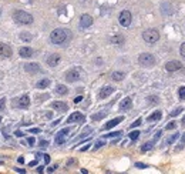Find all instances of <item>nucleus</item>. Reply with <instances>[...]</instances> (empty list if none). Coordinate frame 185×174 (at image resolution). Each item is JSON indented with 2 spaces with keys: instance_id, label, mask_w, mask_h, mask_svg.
<instances>
[{
  "instance_id": "1",
  "label": "nucleus",
  "mask_w": 185,
  "mask_h": 174,
  "mask_svg": "<svg viewBox=\"0 0 185 174\" xmlns=\"http://www.w3.org/2000/svg\"><path fill=\"white\" fill-rule=\"evenodd\" d=\"M71 39V33L67 29H56L50 34V42L53 44H64Z\"/></svg>"
},
{
  "instance_id": "2",
  "label": "nucleus",
  "mask_w": 185,
  "mask_h": 174,
  "mask_svg": "<svg viewBox=\"0 0 185 174\" xmlns=\"http://www.w3.org/2000/svg\"><path fill=\"white\" fill-rule=\"evenodd\" d=\"M13 19L18 24H32L33 23V16L30 13H27V12H23V10H16L13 13Z\"/></svg>"
},
{
  "instance_id": "3",
  "label": "nucleus",
  "mask_w": 185,
  "mask_h": 174,
  "mask_svg": "<svg viewBox=\"0 0 185 174\" xmlns=\"http://www.w3.org/2000/svg\"><path fill=\"white\" fill-rule=\"evenodd\" d=\"M143 37L148 44H154L155 42L160 40V33H158L155 29H148V30H145L143 33Z\"/></svg>"
},
{
  "instance_id": "4",
  "label": "nucleus",
  "mask_w": 185,
  "mask_h": 174,
  "mask_svg": "<svg viewBox=\"0 0 185 174\" xmlns=\"http://www.w3.org/2000/svg\"><path fill=\"white\" fill-rule=\"evenodd\" d=\"M138 63L144 67H153L155 64V57L151 53H143L138 57Z\"/></svg>"
},
{
  "instance_id": "5",
  "label": "nucleus",
  "mask_w": 185,
  "mask_h": 174,
  "mask_svg": "<svg viewBox=\"0 0 185 174\" xmlns=\"http://www.w3.org/2000/svg\"><path fill=\"white\" fill-rule=\"evenodd\" d=\"M81 79V70L79 67H74L71 70H69L66 73V80L69 83H74V81H79Z\"/></svg>"
},
{
  "instance_id": "6",
  "label": "nucleus",
  "mask_w": 185,
  "mask_h": 174,
  "mask_svg": "<svg viewBox=\"0 0 185 174\" xmlns=\"http://www.w3.org/2000/svg\"><path fill=\"white\" fill-rule=\"evenodd\" d=\"M30 106V99L29 96H22L18 99H14L13 100V107H17V108H27Z\"/></svg>"
},
{
  "instance_id": "7",
  "label": "nucleus",
  "mask_w": 185,
  "mask_h": 174,
  "mask_svg": "<svg viewBox=\"0 0 185 174\" xmlns=\"http://www.w3.org/2000/svg\"><path fill=\"white\" fill-rule=\"evenodd\" d=\"M131 20H133V16H131V13H130L128 10H124V12H121V13H120L118 22H120L121 26H124V27H128L130 24H131Z\"/></svg>"
},
{
  "instance_id": "8",
  "label": "nucleus",
  "mask_w": 185,
  "mask_h": 174,
  "mask_svg": "<svg viewBox=\"0 0 185 174\" xmlns=\"http://www.w3.org/2000/svg\"><path fill=\"white\" fill-rule=\"evenodd\" d=\"M70 131H71V128L67 127V128H63L61 131L57 133V136H56V144H63L66 141V136H67Z\"/></svg>"
},
{
  "instance_id": "9",
  "label": "nucleus",
  "mask_w": 185,
  "mask_h": 174,
  "mask_svg": "<svg viewBox=\"0 0 185 174\" xmlns=\"http://www.w3.org/2000/svg\"><path fill=\"white\" fill-rule=\"evenodd\" d=\"M182 69V64H181L180 61H177V60H171V61H168L165 64V70L166 71H177V70H181Z\"/></svg>"
},
{
  "instance_id": "10",
  "label": "nucleus",
  "mask_w": 185,
  "mask_h": 174,
  "mask_svg": "<svg viewBox=\"0 0 185 174\" xmlns=\"http://www.w3.org/2000/svg\"><path fill=\"white\" fill-rule=\"evenodd\" d=\"M92 24V17L90 14H83L81 19H80V27L81 29H87Z\"/></svg>"
},
{
  "instance_id": "11",
  "label": "nucleus",
  "mask_w": 185,
  "mask_h": 174,
  "mask_svg": "<svg viewBox=\"0 0 185 174\" xmlns=\"http://www.w3.org/2000/svg\"><path fill=\"white\" fill-rule=\"evenodd\" d=\"M12 56V47L6 43H0V57H10Z\"/></svg>"
},
{
  "instance_id": "12",
  "label": "nucleus",
  "mask_w": 185,
  "mask_h": 174,
  "mask_svg": "<svg viewBox=\"0 0 185 174\" xmlns=\"http://www.w3.org/2000/svg\"><path fill=\"white\" fill-rule=\"evenodd\" d=\"M84 121V116L81 113H79V111H76V113H73L71 116H70L69 118H67V123H83Z\"/></svg>"
},
{
  "instance_id": "13",
  "label": "nucleus",
  "mask_w": 185,
  "mask_h": 174,
  "mask_svg": "<svg viewBox=\"0 0 185 174\" xmlns=\"http://www.w3.org/2000/svg\"><path fill=\"white\" fill-rule=\"evenodd\" d=\"M46 61L50 67H56V66H59V63H60V56L59 54H50V56L47 57Z\"/></svg>"
},
{
  "instance_id": "14",
  "label": "nucleus",
  "mask_w": 185,
  "mask_h": 174,
  "mask_svg": "<svg viewBox=\"0 0 185 174\" xmlns=\"http://www.w3.org/2000/svg\"><path fill=\"white\" fill-rule=\"evenodd\" d=\"M123 120H124V117H123V116H121V117L114 118V120H111V121H108L107 124H104V126H103V130H110V128L116 127L117 124H118V123H121Z\"/></svg>"
},
{
  "instance_id": "15",
  "label": "nucleus",
  "mask_w": 185,
  "mask_h": 174,
  "mask_svg": "<svg viewBox=\"0 0 185 174\" xmlns=\"http://www.w3.org/2000/svg\"><path fill=\"white\" fill-rule=\"evenodd\" d=\"M24 70L27 73H37V71H40V66L37 63H27V64H24Z\"/></svg>"
},
{
  "instance_id": "16",
  "label": "nucleus",
  "mask_w": 185,
  "mask_h": 174,
  "mask_svg": "<svg viewBox=\"0 0 185 174\" xmlns=\"http://www.w3.org/2000/svg\"><path fill=\"white\" fill-rule=\"evenodd\" d=\"M113 91H114V87H111V86H104V87L100 90V97H101V99H106V97H108Z\"/></svg>"
},
{
  "instance_id": "17",
  "label": "nucleus",
  "mask_w": 185,
  "mask_h": 174,
  "mask_svg": "<svg viewBox=\"0 0 185 174\" xmlns=\"http://www.w3.org/2000/svg\"><path fill=\"white\" fill-rule=\"evenodd\" d=\"M18 54L23 57V59H29V57L33 56V49H30V47H22L18 50Z\"/></svg>"
},
{
  "instance_id": "18",
  "label": "nucleus",
  "mask_w": 185,
  "mask_h": 174,
  "mask_svg": "<svg viewBox=\"0 0 185 174\" xmlns=\"http://www.w3.org/2000/svg\"><path fill=\"white\" fill-rule=\"evenodd\" d=\"M51 107L54 110H59V111H67L69 106L66 103H63V101H54V103H51Z\"/></svg>"
},
{
  "instance_id": "19",
  "label": "nucleus",
  "mask_w": 185,
  "mask_h": 174,
  "mask_svg": "<svg viewBox=\"0 0 185 174\" xmlns=\"http://www.w3.org/2000/svg\"><path fill=\"white\" fill-rule=\"evenodd\" d=\"M131 107H133V100L130 99V97H125L124 100H121V103H120L121 110H130Z\"/></svg>"
},
{
  "instance_id": "20",
  "label": "nucleus",
  "mask_w": 185,
  "mask_h": 174,
  "mask_svg": "<svg viewBox=\"0 0 185 174\" xmlns=\"http://www.w3.org/2000/svg\"><path fill=\"white\" fill-rule=\"evenodd\" d=\"M124 76L125 74L123 73V71H114V73L111 74V79H113L114 81H121L123 79H124Z\"/></svg>"
},
{
  "instance_id": "21",
  "label": "nucleus",
  "mask_w": 185,
  "mask_h": 174,
  "mask_svg": "<svg viewBox=\"0 0 185 174\" xmlns=\"http://www.w3.org/2000/svg\"><path fill=\"white\" fill-rule=\"evenodd\" d=\"M49 86H50V80L49 79H43V80H40L37 83V89H46Z\"/></svg>"
},
{
  "instance_id": "22",
  "label": "nucleus",
  "mask_w": 185,
  "mask_h": 174,
  "mask_svg": "<svg viewBox=\"0 0 185 174\" xmlns=\"http://www.w3.org/2000/svg\"><path fill=\"white\" fill-rule=\"evenodd\" d=\"M161 117H162L161 111H155V113H153L150 117H148V121H158Z\"/></svg>"
},
{
  "instance_id": "23",
  "label": "nucleus",
  "mask_w": 185,
  "mask_h": 174,
  "mask_svg": "<svg viewBox=\"0 0 185 174\" xmlns=\"http://www.w3.org/2000/svg\"><path fill=\"white\" fill-rule=\"evenodd\" d=\"M67 87L66 86H63V84H59L57 87H56V93L57 94H61V96H64V94H67Z\"/></svg>"
},
{
  "instance_id": "24",
  "label": "nucleus",
  "mask_w": 185,
  "mask_h": 174,
  "mask_svg": "<svg viewBox=\"0 0 185 174\" xmlns=\"http://www.w3.org/2000/svg\"><path fill=\"white\" fill-rule=\"evenodd\" d=\"M110 42L114 43V44H121V43L124 42V37L123 36H114V37H111Z\"/></svg>"
},
{
  "instance_id": "25",
  "label": "nucleus",
  "mask_w": 185,
  "mask_h": 174,
  "mask_svg": "<svg viewBox=\"0 0 185 174\" xmlns=\"http://www.w3.org/2000/svg\"><path fill=\"white\" fill-rule=\"evenodd\" d=\"M107 116V113H97V114H92L91 118L94 120V121H97V120H101V118H104Z\"/></svg>"
},
{
  "instance_id": "26",
  "label": "nucleus",
  "mask_w": 185,
  "mask_h": 174,
  "mask_svg": "<svg viewBox=\"0 0 185 174\" xmlns=\"http://www.w3.org/2000/svg\"><path fill=\"white\" fill-rule=\"evenodd\" d=\"M153 144H154V143H151V141H150V143H145V144L141 147V151H143V153H145V151L151 150V148H153Z\"/></svg>"
},
{
  "instance_id": "27",
  "label": "nucleus",
  "mask_w": 185,
  "mask_h": 174,
  "mask_svg": "<svg viewBox=\"0 0 185 174\" xmlns=\"http://www.w3.org/2000/svg\"><path fill=\"white\" fill-rule=\"evenodd\" d=\"M140 134H141V133H140V131H131V133H130V138H131V140H133V141H135V140H137V138H138V136H140Z\"/></svg>"
},
{
  "instance_id": "28",
  "label": "nucleus",
  "mask_w": 185,
  "mask_h": 174,
  "mask_svg": "<svg viewBox=\"0 0 185 174\" xmlns=\"http://www.w3.org/2000/svg\"><path fill=\"white\" fill-rule=\"evenodd\" d=\"M20 39H22V40H24V42H30V40H32V36H30V34H27V33H22V34H20Z\"/></svg>"
},
{
  "instance_id": "29",
  "label": "nucleus",
  "mask_w": 185,
  "mask_h": 174,
  "mask_svg": "<svg viewBox=\"0 0 185 174\" xmlns=\"http://www.w3.org/2000/svg\"><path fill=\"white\" fill-rule=\"evenodd\" d=\"M178 96H180V99L185 100V87H181V89L178 90Z\"/></svg>"
},
{
  "instance_id": "30",
  "label": "nucleus",
  "mask_w": 185,
  "mask_h": 174,
  "mask_svg": "<svg viewBox=\"0 0 185 174\" xmlns=\"http://www.w3.org/2000/svg\"><path fill=\"white\" fill-rule=\"evenodd\" d=\"M177 138H178V134H174V136H171L170 138H168V140H166V144H172V143H174Z\"/></svg>"
},
{
  "instance_id": "31",
  "label": "nucleus",
  "mask_w": 185,
  "mask_h": 174,
  "mask_svg": "<svg viewBox=\"0 0 185 174\" xmlns=\"http://www.w3.org/2000/svg\"><path fill=\"white\" fill-rule=\"evenodd\" d=\"M123 134V131H114V133H110V134H106V137H120Z\"/></svg>"
},
{
  "instance_id": "32",
  "label": "nucleus",
  "mask_w": 185,
  "mask_h": 174,
  "mask_svg": "<svg viewBox=\"0 0 185 174\" xmlns=\"http://www.w3.org/2000/svg\"><path fill=\"white\" fill-rule=\"evenodd\" d=\"M181 111H182V107H178V108H175V110H174V111H172V113H171V117H175V116H178V114H180Z\"/></svg>"
},
{
  "instance_id": "33",
  "label": "nucleus",
  "mask_w": 185,
  "mask_h": 174,
  "mask_svg": "<svg viewBox=\"0 0 185 174\" xmlns=\"http://www.w3.org/2000/svg\"><path fill=\"white\" fill-rule=\"evenodd\" d=\"M92 131V128L91 127H86L83 130V134H81V137H84V136H88V133H91Z\"/></svg>"
},
{
  "instance_id": "34",
  "label": "nucleus",
  "mask_w": 185,
  "mask_h": 174,
  "mask_svg": "<svg viewBox=\"0 0 185 174\" xmlns=\"http://www.w3.org/2000/svg\"><path fill=\"white\" fill-rule=\"evenodd\" d=\"M141 123H143V120H141V118H138V120H135V121L133 123V124H131V128L138 127V126H140V124H141Z\"/></svg>"
},
{
  "instance_id": "35",
  "label": "nucleus",
  "mask_w": 185,
  "mask_h": 174,
  "mask_svg": "<svg viewBox=\"0 0 185 174\" xmlns=\"http://www.w3.org/2000/svg\"><path fill=\"white\" fill-rule=\"evenodd\" d=\"M184 143H185V133L182 134V137H181V144L177 147V150H181V148H182V146H184Z\"/></svg>"
},
{
  "instance_id": "36",
  "label": "nucleus",
  "mask_w": 185,
  "mask_h": 174,
  "mask_svg": "<svg viewBox=\"0 0 185 174\" xmlns=\"http://www.w3.org/2000/svg\"><path fill=\"white\" fill-rule=\"evenodd\" d=\"M175 127H177V124H175L174 121L170 123V124H166V130H174Z\"/></svg>"
},
{
  "instance_id": "37",
  "label": "nucleus",
  "mask_w": 185,
  "mask_h": 174,
  "mask_svg": "<svg viewBox=\"0 0 185 174\" xmlns=\"http://www.w3.org/2000/svg\"><path fill=\"white\" fill-rule=\"evenodd\" d=\"M101 146H104V141H103V140H100V141H97V143H96V146H94V148L97 150V148H100V147H101Z\"/></svg>"
},
{
  "instance_id": "38",
  "label": "nucleus",
  "mask_w": 185,
  "mask_h": 174,
  "mask_svg": "<svg viewBox=\"0 0 185 174\" xmlns=\"http://www.w3.org/2000/svg\"><path fill=\"white\" fill-rule=\"evenodd\" d=\"M181 56L182 57H185V43H182V44H181Z\"/></svg>"
},
{
  "instance_id": "39",
  "label": "nucleus",
  "mask_w": 185,
  "mask_h": 174,
  "mask_svg": "<svg viewBox=\"0 0 185 174\" xmlns=\"http://www.w3.org/2000/svg\"><path fill=\"white\" fill-rule=\"evenodd\" d=\"M27 143H29V146H33V144L36 143V140H34V137H29V138H27Z\"/></svg>"
},
{
  "instance_id": "40",
  "label": "nucleus",
  "mask_w": 185,
  "mask_h": 174,
  "mask_svg": "<svg viewBox=\"0 0 185 174\" xmlns=\"http://www.w3.org/2000/svg\"><path fill=\"white\" fill-rule=\"evenodd\" d=\"M135 167H138V169H147V164H144V163H135Z\"/></svg>"
},
{
  "instance_id": "41",
  "label": "nucleus",
  "mask_w": 185,
  "mask_h": 174,
  "mask_svg": "<svg viewBox=\"0 0 185 174\" xmlns=\"http://www.w3.org/2000/svg\"><path fill=\"white\" fill-rule=\"evenodd\" d=\"M6 106V99H0V110H3Z\"/></svg>"
},
{
  "instance_id": "42",
  "label": "nucleus",
  "mask_w": 185,
  "mask_h": 174,
  "mask_svg": "<svg viewBox=\"0 0 185 174\" xmlns=\"http://www.w3.org/2000/svg\"><path fill=\"white\" fill-rule=\"evenodd\" d=\"M40 146H42V147H47V146H49V141H46V140H40Z\"/></svg>"
},
{
  "instance_id": "43",
  "label": "nucleus",
  "mask_w": 185,
  "mask_h": 174,
  "mask_svg": "<svg viewBox=\"0 0 185 174\" xmlns=\"http://www.w3.org/2000/svg\"><path fill=\"white\" fill-rule=\"evenodd\" d=\"M160 137H161V131H157V134H155V137H154V141H158Z\"/></svg>"
},
{
  "instance_id": "44",
  "label": "nucleus",
  "mask_w": 185,
  "mask_h": 174,
  "mask_svg": "<svg viewBox=\"0 0 185 174\" xmlns=\"http://www.w3.org/2000/svg\"><path fill=\"white\" fill-rule=\"evenodd\" d=\"M43 157H44V161H46V163H50V155L49 154H44Z\"/></svg>"
},
{
  "instance_id": "45",
  "label": "nucleus",
  "mask_w": 185,
  "mask_h": 174,
  "mask_svg": "<svg viewBox=\"0 0 185 174\" xmlns=\"http://www.w3.org/2000/svg\"><path fill=\"white\" fill-rule=\"evenodd\" d=\"M56 169H57V165H53V167H50V169H47V171H49V173H53Z\"/></svg>"
},
{
  "instance_id": "46",
  "label": "nucleus",
  "mask_w": 185,
  "mask_h": 174,
  "mask_svg": "<svg viewBox=\"0 0 185 174\" xmlns=\"http://www.w3.org/2000/svg\"><path fill=\"white\" fill-rule=\"evenodd\" d=\"M81 100H83V97H81V96H79V97H76V100H74V103H80Z\"/></svg>"
},
{
  "instance_id": "47",
  "label": "nucleus",
  "mask_w": 185,
  "mask_h": 174,
  "mask_svg": "<svg viewBox=\"0 0 185 174\" xmlns=\"http://www.w3.org/2000/svg\"><path fill=\"white\" fill-rule=\"evenodd\" d=\"M30 133H40V128H30Z\"/></svg>"
},
{
  "instance_id": "48",
  "label": "nucleus",
  "mask_w": 185,
  "mask_h": 174,
  "mask_svg": "<svg viewBox=\"0 0 185 174\" xmlns=\"http://www.w3.org/2000/svg\"><path fill=\"white\" fill-rule=\"evenodd\" d=\"M43 169H44L43 165H39V167H37V173H43Z\"/></svg>"
},
{
  "instance_id": "49",
  "label": "nucleus",
  "mask_w": 185,
  "mask_h": 174,
  "mask_svg": "<svg viewBox=\"0 0 185 174\" xmlns=\"http://www.w3.org/2000/svg\"><path fill=\"white\" fill-rule=\"evenodd\" d=\"M14 171H17V173H26V170H23V169H14Z\"/></svg>"
},
{
  "instance_id": "50",
  "label": "nucleus",
  "mask_w": 185,
  "mask_h": 174,
  "mask_svg": "<svg viewBox=\"0 0 185 174\" xmlns=\"http://www.w3.org/2000/svg\"><path fill=\"white\" fill-rule=\"evenodd\" d=\"M18 163H20V164H23V163H24V159H23V157H18Z\"/></svg>"
},
{
  "instance_id": "51",
  "label": "nucleus",
  "mask_w": 185,
  "mask_h": 174,
  "mask_svg": "<svg viewBox=\"0 0 185 174\" xmlns=\"http://www.w3.org/2000/svg\"><path fill=\"white\" fill-rule=\"evenodd\" d=\"M16 136H17V137H22V136H23V133H22V131H16Z\"/></svg>"
},
{
  "instance_id": "52",
  "label": "nucleus",
  "mask_w": 185,
  "mask_h": 174,
  "mask_svg": "<svg viewBox=\"0 0 185 174\" xmlns=\"http://www.w3.org/2000/svg\"><path fill=\"white\" fill-rule=\"evenodd\" d=\"M37 164V161L36 160H33V161H30V165H36Z\"/></svg>"
},
{
  "instance_id": "53",
  "label": "nucleus",
  "mask_w": 185,
  "mask_h": 174,
  "mask_svg": "<svg viewBox=\"0 0 185 174\" xmlns=\"http://www.w3.org/2000/svg\"><path fill=\"white\" fill-rule=\"evenodd\" d=\"M88 146H90V144H87V147H83V148H81V151H86V150H88Z\"/></svg>"
},
{
  "instance_id": "54",
  "label": "nucleus",
  "mask_w": 185,
  "mask_h": 174,
  "mask_svg": "<svg viewBox=\"0 0 185 174\" xmlns=\"http://www.w3.org/2000/svg\"><path fill=\"white\" fill-rule=\"evenodd\" d=\"M182 124H185V116H184V118H182Z\"/></svg>"
},
{
  "instance_id": "55",
  "label": "nucleus",
  "mask_w": 185,
  "mask_h": 174,
  "mask_svg": "<svg viewBox=\"0 0 185 174\" xmlns=\"http://www.w3.org/2000/svg\"><path fill=\"white\" fill-rule=\"evenodd\" d=\"M0 14H2V9H0Z\"/></svg>"
},
{
  "instance_id": "56",
  "label": "nucleus",
  "mask_w": 185,
  "mask_h": 174,
  "mask_svg": "<svg viewBox=\"0 0 185 174\" xmlns=\"http://www.w3.org/2000/svg\"><path fill=\"white\" fill-rule=\"evenodd\" d=\"M0 121H2V117H0Z\"/></svg>"
}]
</instances>
